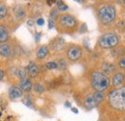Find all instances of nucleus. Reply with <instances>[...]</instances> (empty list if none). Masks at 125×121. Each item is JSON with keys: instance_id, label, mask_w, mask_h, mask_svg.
Wrapping results in <instances>:
<instances>
[{"instance_id": "1", "label": "nucleus", "mask_w": 125, "mask_h": 121, "mask_svg": "<svg viewBox=\"0 0 125 121\" xmlns=\"http://www.w3.org/2000/svg\"><path fill=\"white\" fill-rule=\"evenodd\" d=\"M95 16L102 33L112 31L117 20V11L115 5L109 1H101L95 5Z\"/></svg>"}, {"instance_id": "12", "label": "nucleus", "mask_w": 125, "mask_h": 121, "mask_svg": "<svg viewBox=\"0 0 125 121\" xmlns=\"http://www.w3.org/2000/svg\"><path fill=\"white\" fill-rule=\"evenodd\" d=\"M43 12H44V7H43V5L41 4V3L36 2V3H34V4L32 5L31 9L29 10V15H30L32 19H34V17L39 18V17H41V15H42Z\"/></svg>"}, {"instance_id": "26", "label": "nucleus", "mask_w": 125, "mask_h": 121, "mask_svg": "<svg viewBox=\"0 0 125 121\" xmlns=\"http://www.w3.org/2000/svg\"><path fill=\"white\" fill-rule=\"evenodd\" d=\"M56 7L59 10V12H62V14H64L68 10V6L63 1H56Z\"/></svg>"}, {"instance_id": "39", "label": "nucleus", "mask_w": 125, "mask_h": 121, "mask_svg": "<svg viewBox=\"0 0 125 121\" xmlns=\"http://www.w3.org/2000/svg\"><path fill=\"white\" fill-rule=\"evenodd\" d=\"M121 121H125V114L123 115V117H122V119H121Z\"/></svg>"}, {"instance_id": "15", "label": "nucleus", "mask_w": 125, "mask_h": 121, "mask_svg": "<svg viewBox=\"0 0 125 121\" xmlns=\"http://www.w3.org/2000/svg\"><path fill=\"white\" fill-rule=\"evenodd\" d=\"M8 95H9L10 99H12V100L20 99L23 97V91L19 89L18 86H12V87H10V89L8 91Z\"/></svg>"}, {"instance_id": "27", "label": "nucleus", "mask_w": 125, "mask_h": 121, "mask_svg": "<svg viewBox=\"0 0 125 121\" xmlns=\"http://www.w3.org/2000/svg\"><path fill=\"white\" fill-rule=\"evenodd\" d=\"M44 65H45V67H46L47 70H55V69H58L57 61H54V60L47 61Z\"/></svg>"}, {"instance_id": "37", "label": "nucleus", "mask_w": 125, "mask_h": 121, "mask_svg": "<svg viewBox=\"0 0 125 121\" xmlns=\"http://www.w3.org/2000/svg\"><path fill=\"white\" fill-rule=\"evenodd\" d=\"M64 106L66 107V108H69V107H70V103H69L68 101H66V102H65V104H64Z\"/></svg>"}, {"instance_id": "8", "label": "nucleus", "mask_w": 125, "mask_h": 121, "mask_svg": "<svg viewBox=\"0 0 125 121\" xmlns=\"http://www.w3.org/2000/svg\"><path fill=\"white\" fill-rule=\"evenodd\" d=\"M12 12H13V15H14V19L17 22H22L23 20H25V18L27 17V15H28L26 6H24L22 4H16L13 7Z\"/></svg>"}, {"instance_id": "16", "label": "nucleus", "mask_w": 125, "mask_h": 121, "mask_svg": "<svg viewBox=\"0 0 125 121\" xmlns=\"http://www.w3.org/2000/svg\"><path fill=\"white\" fill-rule=\"evenodd\" d=\"M123 55H125V45L121 44V43L111 50V56H112V58L115 60L119 59Z\"/></svg>"}, {"instance_id": "36", "label": "nucleus", "mask_w": 125, "mask_h": 121, "mask_svg": "<svg viewBox=\"0 0 125 121\" xmlns=\"http://www.w3.org/2000/svg\"><path fill=\"white\" fill-rule=\"evenodd\" d=\"M3 103H4V99H3V98L0 96V107L3 105Z\"/></svg>"}, {"instance_id": "19", "label": "nucleus", "mask_w": 125, "mask_h": 121, "mask_svg": "<svg viewBox=\"0 0 125 121\" xmlns=\"http://www.w3.org/2000/svg\"><path fill=\"white\" fill-rule=\"evenodd\" d=\"M15 75L19 79H24L26 78L28 75V71H27V67H24V66H18L16 67V70H15Z\"/></svg>"}, {"instance_id": "23", "label": "nucleus", "mask_w": 125, "mask_h": 121, "mask_svg": "<svg viewBox=\"0 0 125 121\" xmlns=\"http://www.w3.org/2000/svg\"><path fill=\"white\" fill-rule=\"evenodd\" d=\"M33 90H34V91H35L36 93H38V94H42V93L45 91V87H44L42 83L37 82V83L34 84Z\"/></svg>"}, {"instance_id": "7", "label": "nucleus", "mask_w": 125, "mask_h": 121, "mask_svg": "<svg viewBox=\"0 0 125 121\" xmlns=\"http://www.w3.org/2000/svg\"><path fill=\"white\" fill-rule=\"evenodd\" d=\"M48 46H49L50 51H52L54 53H61L62 51H65L67 44L62 37L57 36L50 40Z\"/></svg>"}, {"instance_id": "29", "label": "nucleus", "mask_w": 125, "mask_h": 121, "mask_svg": "<svg viewBox=\"0 0 125 121\" xmlns=\"http://www.w3.org/2000/svg\"><path fill=\"white\" fill-rule=\"evenodd\" d=\"M41 38H42V33H41V32H36V33H35V41H36L37 43L40 42Z\"/></svg>"}, {"instance_id": "17", "label": "nucleus", "mask_w": 125, "mask_h": 121, "mask_svg": "<svg viewBox=\"0 0 125 121\" xmlns=\"http://www.w3.org/2000/svg\"><path fill=\"white\" fill-rule=\"evenodd\" d=\"M0 56L5 59H10L13 56V48L8 43L0 44Z\"/></svg>"}, {"instance_id": "38", "label": "nucleus", "mask_w": 125, "mask_h": 121, "mask_svg": "<svg viewBox=\"0 0 125 121\" xmlns=\"http://www.w3.org/2000/svg\"><path fill=\"white\" fill-rule=\"evenodd\" d=\"M120 4H121L123 7H125V0H122V1H120Z\"/></svg>"}, {"instance_id": "22", "label": "nucleus", "mask_w": 125, "mask_h": 121, "mask_svg": "<svg viewBox=\"0 0 125 121\" xmlns=\"http://www.w3.org/2000/svg\"><path fill=\"white\" fill-rule=\"evenodd\" d=\"M22 103L25 106L29 107V108H32V109L35 108V106H34V101H33V97H32L31 94H26L23 97V99H22Z\"/></svg>"}, {"instance_id": "30", "label": "nucleus", "mask_w": 125, "mask_h": 121, "mask_svg": "<svg viewBox=\"0 0 125 121\" xmlns=\"http://www.w3.org/2000/svg\"><path fill=\"white\" fill-rule=\"evenodd\" d=\"M55 24H56L55 21H53V20L48 18V29H53L55 27Z\"/></svg>"}, {"instance_id": "6", "label": "nucleus", "mask_w": 125, "mask_h": 121, "mask_svg": "<svg viewBox=\"0 0 125 121\" xmlns=\"http://www.w3.org/2000/svg\"><path fill=\"white\" fill-rule=\"evenodd\" d=\"M84 48L76 43H69L65 49V59L70 62H77L83 58Z\"/></svg>"}, {"instance_id": "3", "label": "nucleus", "mask_w": 125, "mask_h": 121, "mask_svg": "<svg viewBox=\"0 0 125 121\" xmlns=\"http://www.w3.org/2000/svg\"><path fill=\"white\" fill-rule=\"evenodd\" d=\"M55 28L59 34L73 35L79 31L80 22L75 15L69 13H64L61 14L56 20Z\"/></svg>"}, {"instance_id": "10", "label": "nucleus", "mask_w": 125, "mask_h": 121, "mask_svg": "<svg viewBox=\"0 0 125 121\" xmlns=\"http://www.w3.org/2000/svg\"><path fill=\"white\" fill-rule=\"evenodd\" d=\"M125 85V72L117 70L111 77V89L119 88Z\"/></svg>"}, {"instance_id": "9", "label": "nucleus", "mask_w": 125, "mask_h": 121, "mask_svg": "<svg viewBox=\"0 0 125 121\" xmlns=\"http://www.w3.org/2000/svg\"><path fill=\"white\" fill-rule=\"evenodd\" d=\"M99 70L104 73L105 75L109 76L110 78L114 75L118 69L116 67L115 62L109 61V60H103L100 62V66H99Z\"/></svg>"}, {"instance_id": "4", "label": "nucleus", "mask_w": 125, "mask_h": 121, "mask_svg": "<svg viewBox=\"0 0 125 121\" xmlns=\"http://www.w3.org/2000/svg\"><path fill=\"white\" fill-rule=\"evenodd\" d=\"M90 83L94 91L106 92L111 89V78L99 69H94L90 73Z\"/></svg>"}, {"instance_id": "2", "label": "nucleus", "mask_w": 125, "mask_h": 121, "mask_svg": "<svg viewBox=\"0 0 125 121\" xmlns=\"http://www.w3.org/2000/svg\"><path fill=\"white\" fill-rule=\"evenodd\" d=\"M107 106L111 111L125 114V85L119 88L110 89L106 96Z\"/></svg>"}, {"instance_id": "5", "label": "nucleus", "mask_w": 125, "mask_h": 121, "mask_svg": "<svg viewBox=\"0 0 125 121\" xmlns=\"http://www.w3.org/2000/svg\"><path fill=\"white\" fill-rule=\"evenodd\" d=\"M120 37L114 31L105 32L100 35L96 45L101 50H112L120 44Z\"/></svg>"}, {"instance_id": "20", "label": "nucleus", "mask_w": 125, "mask_h": 121, "mask_svg": "<svg viewBox=\"0 0 125 121\" xmlns=\"http://www.w3.org/2000/svg\"><path fill=\"white\" fill-rule=\"evenodd\" d=\"M8 12H9V9H8L6 3L3 1H0V20H3L7 17Z\"/></svg>"}, {"instance_id": "28", "label": "nucleus", "mask_w": 125, "mask_h": 121, "mask_svg": "<svg viewBox=\"0 0 125 121\" xmlns=\"http://www.w3.org/2000/svg\"><path fill=\"white\" fill-rule=\"evenodd\" d=\"M36 24L38 25V26H43V24H44V19L41 16V17H39V18H37V20H36Z\"/></svg>"}, {"instance_id": "13", "label": "nucleus", "mask_w": 125, "mask_h": 121, "mask_svg": "<svg viewBox=\"0 0 125 121\" xmlns=\"http://www.w3.org/2000/svg\"><path fill=\"white\" fill-rule=\"evenodd\" d=\"M50 53V49L48 44H42L37 47L36 50V57L39 60H45Z\"/></svg>"}, {"instance_id": "11", "label": "nucleus", "mask_w": 125, "mask_h": 121, "mask_svg": "<svg viewBox=\"0 0 125 121\" xmlns=\"http://www.w3.org/2000/svg\"><path fill=\"white\" fill-rule=\"evenodd\" d=\"M27 71H28V76L30 79H36L39 76V74L41 73L40 66L35 60H30L28 62Z\"/></svg>"}, {"instance_id": "14", "label": "nucleus", "mask_w": 125, "mask_h": 121, "mask_svg": "<svg viewBox=\"0 0 125 121\" xmlns=\"http://www.w3.org/2000/svg\"><path fill=\"white\" fill-rule=\"evenodd\" d=\"M33 82H32V79H30L29 77H26L24 79H21L19 80L18 82V87L23 92H26V93H29L30 91L33 90Z\"/></svg>"}, {"instance_id": "21", "label": "nucleus", "mask_w": 125, "mask_h": 121, "mask_svg": "<svg viewBox=\"0 0 125 121\" xmlns=\"http://www.w3.org/2000/svg\"><path fill=\"white\" fill-rule=\"evenodd\" d=\"M57 64H58V69L60 71H65L68 67V62L65 58H60L57 60Z\"/></svg>"}, {"instance_id": "33", "label": "nucleus", "mask_w": 125, "mask_h": 121, "mask_svg": "<svg viewBox=\"0 0 125 121\" xmlns=\"http://www.w3.org/2000/svg\"><path fill=\"white\" fill-rule=\"evenodd\" d=\"M4 77H5V72L2 69H0V81H2L4 79Z\"/></svg>"}, {"instance_id": "35", "label": "nucleus", "mask_w": 125, "mask_h": 121, "mask_svg": "<svg viewBox=\"0 0 125 121\" xmlns=\"http://www.w3.org/2000/svg\"><path fill=\"white\" fill-rule=\"evenodd\" d=\"M71 111H72L73 112H75V113H78V111H77L76 108H71Z\"/></svg>"}, {"instance_id": "32", "label": "nucleus", "mask_w": 125, "mask_h": 121, "mask_svg": "<svg viewBox=\"0 0 125 121\" xmlns=\"http://www.w3.org/2000/svg\"><path fill=\"white\" fill-rule=\"evenodd\" d=\"M35 20L34 19H32V18H29L28 20H27V25L29 26V27H34V25H35Z\"/></svg>"}, {"instance_id": "25", "label": "nucleus", "mask_w": 125, "mask_h": 121, "mask_svg": "<svg viewBox=\"0 0 125 121\" xmlns=\"http://www.w3.org/2000/svg\"><path fill=\"white\" fill-rule=\"evenodd\" d=\"M115 64H116V67L118 70L125 72V55H123L122 57H120L119 59L115 60Z\"/></svg>"}, {"instance_id": "34", "label": "nucleus", "mask_w": 125, "mask_h": 121, "mask_svg": "<svg viewBox=\"0 0 125 121\" xmlns=\"http://www.w3.org/2000/svg\"><path fill=\"white\" fill-rule=\"evenodd\" d=\"M46 3H47V5L51 6V5L53 4V3H56V1H49V0H48V1H46Z\"/></svg>"}, {"instance_id": "31", "label": "nucleus", "mask_w": 125, "mask_h": 121, "mask_svg": "<svg viewBox=\"0 0 125 121\" xmlns=\"http://www.w3.org/2000/svg\"><path fill=\"white\" fill-rule=\"evenodd\" d=\"M87 30H88V28H87V25H86L85 23H83V26H82V25H80V28H79V32H80V33L86 32Z\"/></svg>"}, {"instance_id": "18", "label": "nucleus", "mask_w": 125, "mask_h": 121, "mask_svg": "<svg viewBox=\"0 0 125 121\" xmlns=\"http://www.w3.org/2000/svg\"><path fill=\"white\" fill-rule=\"evenodd\" d=\"M9 30L4 24H0V44H4L9 40Z\"/></svg>"}, {"instance_id": "24", "label": "nucleus", "mask_w": 125, "mask_h": 121, "mask_svg": "<svg viewBox=\"0 0 125 121\" xmlns=\"http://www.w3.org/2000/svg\"><path fill=\"white\" fill-rule=\"evenodd\" d=\"M60 15H61V14H60L59 10L57 9V7L52 8L51 11L49 12V19H51V20H53V21L56 22V20L58 19V17L60 16Z\"/></svg>"}]
</instances>
